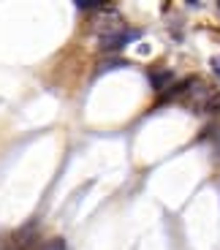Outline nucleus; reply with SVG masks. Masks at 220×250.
Returning a JSON list of instances; mask_svg holds the SVG:
<instances>
[{"instance_id": "nucleus-3", "label": "nucleus", "mask_w": 220, "mask_h": 250, "mask_svg": "<svg viewBox=\"0 0 220 250\" xmlns=\"http://www.w3.org/2000/svg\"><path fill=\"white\" fill-rule=\"evenodd\" d=\"M41 250H68V248H65V239L63 237H55V239H49Z\"/></svg>"}, {"instance_id": "nucleus-5", "label": "nucleus", "mask_w": 220, "mask_h": 250, "mask_svg": "<svg viewBox=\"0 0 220 250\" xmlns=\"http://www.w3.org/2000/svg\"><path fill=\"white\" fill-rule=\"evenodd\" d=\"M212 71L220 76V57H212Z\"/></svg>"}, {"instance_id": "nucleus-1", "label": "nucleus", "mask_w": 220, "mask_h": 250, "mask_svg": "<svg viewBox=\"0 0 220 250\" xmlns=\"http://www.w3.org/2000/svg\"><path fill=\"white\" fill-rule=\"evenodd\" d=\"M133 38H139V30H120V33H114V36H103L101 38V49L103 52H117V49H122V46H128L133 41Z\"/></svg>"}, {"instance_id": "nucleus-4", "label": "nucleus", "mask_w": 220, "mask_h": 250, "mask_svg": "<svg viewBox=\"0 0 220 250\" xmlns=\"http://www.w3.org/2000/svg\"><path fill=\"white\" fill-rule=\"evenodd\" d=\"M207 109H212V112H220V93H212L207 98Z\"/></svg>"}, {"instance_id": "nucleus-2", "label": "nucleus", "mask_w": 220, "mask_h": 250, "mask_svg": "<svg viewBox=\"0 0 220 250\" xmlns=\"http://www.w3.org/2000/svg\"><path fill=\"white\" fill-rule=\"evenodd\" d=\"M150 82H152V87H155V90L166 87V84L171 82V71H160V74H158V71H152V74H150Z\"/></svg>"}]
</instances>
